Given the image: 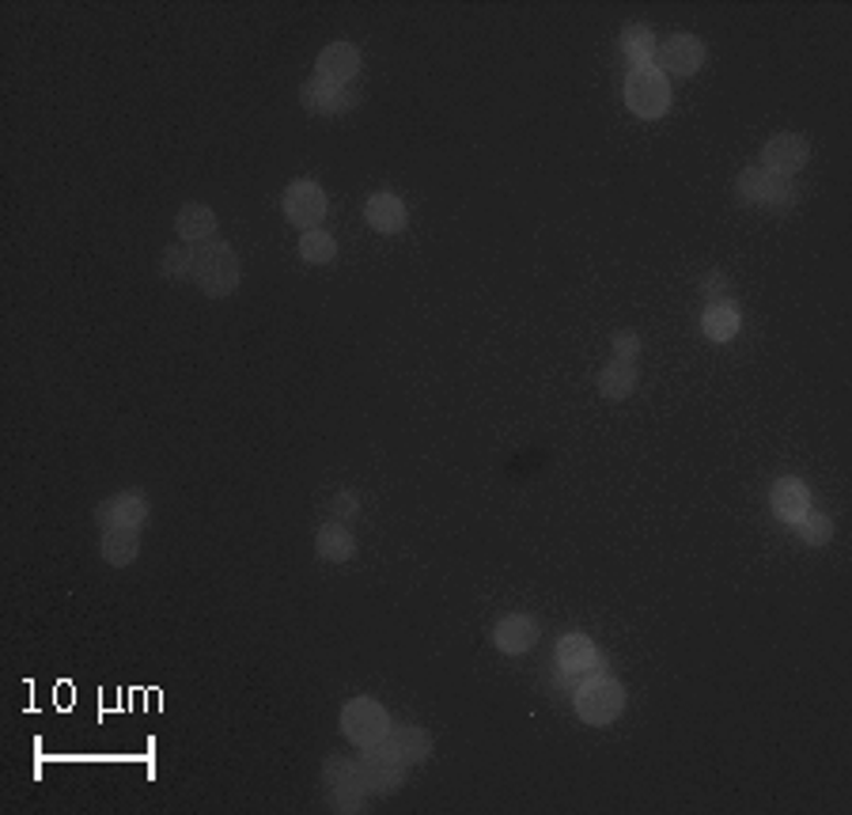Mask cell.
Listing matches in <instances>:
<instances>
[{"instance_id":"cell-1","label":"cell","mask_w":852,"mask_h":815,"mask_svg":"<svg viewBox=\"0 0 852 815\" xmlns=\"http://www.w3.org/2000/svg\"><path fill=\"white\" fill-rule=\"evenodd\" d=\"M572 706L583 724L602 729V724H614L621 710H625V690H621L614 676L595 671V676L580 679V687H576V694H572Z\"/></svg>"},{"instance_id":"cell-2","label":"cell","mask_w":852,"mask_h":815,"mask_svg":"<svg viewBox=\"0 0 852 815\" xmlns=\"http://www.w3.org/2000/svg\"><path fill=\"white\" fill-rule=\"evenodd\" d=\"M193 281L206 296H232L239 285V259L228 243L220 239H209V243L193 247Z\"/></svg>"},{"instance_id":"cell-3","label":"cell","mask_w":852,"mask_h":815,"mask_svg":"<svg viewBox=\"0 0 852 815\" xmlns=\"http://www.w3.org/2000/svg\"><path fill=\"white\" fill-rule=\"evenodd\" d=\"M625 106L637 114V118H644V122L663 118V114L671 111V76H663L655 65L629 69V76H625Z\"/></svg>"},{"instance_id":"cell-4","label":"cell","mask_w":852,"mask_h":815,"mask_svg":"<svg viewBox=\"0 0 852 815\" xmlns=\"http://www.w3.org/2000/svg\"><path fill=\"white\" fill-rule=\"evenodd\" d=\"M735 198H739L743 206H758V209H792L796 186L792 179H785V175H769L761 164H754L735 179Z\"/></svg>"},{"instance_id":"cell-5","label":"cell","mask_w":852,"mask_h":815,"mask_svg":"<svg viewBox=\"0 0 852 815\" xmlns=\"http://www.w3.org/2000/svg\"><path fill=\"white\" fill-rule=\"evenodd\" d=\"M341 732L345 740H353L357 748H376L390 732V713L376 698H353L341 710Z\"/></svg>"},{"instance_id":"cell-6","label":"cell","mask_w":852,"mask_h":815,"mask_svg":"<svg viewBox=\"0 0 852 815\" xmlns=\"http://www.w3.org/2000/svg\"><path fill=\"white\" fill-rule=\"evenodd\" d=\"M326 209H330V201H326V190L318 182H311V179H296V182L288 186V190L281 194L284 220H288L292 228H304V232H315V228L323 224Z\"/></svg>"},{"instance_id":"cell-7","label":"cell","mask_w":852,"mask_h":815,"mask_svg":"<svg viewBox=\"0 0 852 815\" xmlns=\"http://www.w3.org/2000/svg\"><path fill=\"white\" fill-rule=\"evenodd\" d=\"M323 785H326V796H330V808L334 812H360L364 808V782H360V766L357 759H341V755H330L323 763Z\"/></svg>"},{"instance_id":"cell-8","label":"cell","mask_w":852,"mask_h":815,"mask_svg":"<svg viewBox=\"0 0 852 815\" xmlns=\"http://www.w3.org/2000/svg\"><path fill=\"white\" fill-rule=\"evenodd\" d=\"M364 751V748H360ZM376 759H383V763H395V766H413V763H424V759L432 755V736L424 729H417V724H390V732L383 740L376 743V748H368Z\"/></svg>"},{"instance_id":"cell-9","label":"cell","mask_w":852,"mask_h":815,"mask_svg":"<svg viewBox=\"0 0 852 815\" xmlns=\"http://www.w3.org/2000/svg\"><path fill=\"white\" fill-rule=\"evenodd\" d=\"M708 50L705 42L694 39V34H671L660 50H655V69L663 76H694L705 65Z\"/></svg>"},{"instance_id":"cell-10","label":"cell","mask_w":852,"mask_h":815,"mask_svg":"<svg viewBox=\"0 0 852 815\" xmlns=\"http://www.w3.org/2000/svg\"><path fill=\"white\" fill-rule=\"evenodd\" d=\"M807 159H811V145H807V137H800V133H777V137H769V145L761 148V167H766L769 175H785V179L803 171Z\"/></svg>"},{"instance_id":"cell-11","label":"cell","mask_w":852,"mask_h":815,"mask_svg":"<svg viewBox=\"0 0 852 815\" xmlns=\"http://www.w3.org/2000/svg\"><path fill=\"white\" fill-rule=\"evenodd\" d=\"M148 512H152V504H148L145 490H122L95 509V520L103 527H140L148 520Z\"/></svg>"},{"instance_id":"cell-12","label":"cell","mask_w":852,"mask_h":815,"mask_svg":"<svg viewBox=\"0 0 852 815\" xmlns=\"http://www.w3.org/2000/svg\"><path fill=\"white\" fill-rule=\"evenodd\" d=\"M557 668L568 679H588L595 671H602V652L595 649V641L588 634H565L557 641Z\"/></svg>"},{"instance_id":"cell-13","label":"cell","mask_w":852,"mask_h":815,"mask_svg":"<svg viewBox=\"0 0 852 815\" xmlns=\"http://www.w3.org/2000/svg\"><path fill=\"white\" fill-rule=\"evenodd\" d=\"M769 509H774V516L780 520V524L796 527L800 524V516L807 509H811V490H807L803 478H777L774 490H769Z\"/></svg>"},{"instance_id":"cell-14","label":"cell","mask_w":852,"mask_h":815,"mask_svg":"<svg viewBox=\"0 0 852 815\" xmlns=\"http://www.w3.org/2000/svg\"><path fill=\"white\" fill-rule=\"evenodd\" d=\"M538 641V618L535 615H504L493 626V645L504 657H523Z\"/></svg>"},{"instance_id":"cell-15","label":"cell","mask_w":852,"mask_h":815,"mask_svg":"<svg viewBox=\"0 0 852 815\" xmlns=\"http://www.w3.org/2000/svg\"><path fill=\"white\" fill-rule=\"evenodd\" d=\"M299 100H304L307 111H315V114H345V111H353L357 95H353V87H345V84H330V80H323V76H311L307 84L299 87Z\"/></svg>"},{"instance_id":"cell-16","label":"cell","mask_w":852,"mask_h":815,"mask_svg":"<svg viewBox=\"0 0 852 815\" xmlns=\"http://www.w3.org/2000/svg\"><path fill=\"white\" fill-rule=\"evenodd\" d=\"M357 73H360V50L353 46V42H330L315 61V76L330 80V84L349 87V80Z\"/></svg>"},{"instance_id":"cell-17","label":"cell","mask_w":852,"mask_h":815,"mask_svg":"<svg viewBox=\"0 0 852 815\" xmlns=\"http://www.w3.org/2000/svg\"><path fill=\"white\" fill-rule=\"evenodd\" d=\"M364 220H368V224L376 228V232H383V236L406 232V206H402V198H398V194H390V190L371 194V198L364 201Z\"/></svg>"},{"instance_id":"cell-18","label":"cell","mask_w":852,"mask_h":815,"mask_svg":"<svg viewBox=\"0 0 852 815\" xmlns=\"http://www.w3.org/2000/svg\"><path fill=\"white\" fill-rule=\"evenodd\" d=\"M357 766H360L364 793H371V796H387V793H395V790H402V785H406L402 766L383 763V759H376L368 748H364V755L357 759Z\"/></svg>"},{"instance_id":"cell-19","label":"cell","mask_w":852,"mask_h":815,"mask_svg":"<svg viewBox=\"0 0 852 815\" xmlns=\"http://www.w3.org/2000/svg\"><path fill=\"white\" fill-rule=\"evenodd\" d=\"M175 228H179L182 243L201 247V243H209V239L217 236V212H212L209 206H201V201H190V206L179 209V217H175Z\"/></svg>"},{"instance_id":"cell-20","label":"cell","mask_w":852,"mask_h":815,"mask_svg":"<svg viewBox=\"0 0 852 815\" xmlns=\"http://www.w3.org/2000/svg\"><path fill=\"white\" fill-rule=\"evenodd\" d=\"M743 331V315L735 307V300H720V304H708L705 315H701V334L708 342H732L735 334Z\"/></svg>"},{"instance_id":"cell-21","label":"cell","mask_w":852,"mask_h":815,"mask_svg":"<svg viewBox=\"0 0 852 815\" xmlns=\"http://www.w3.org/2000/svg\"><path fill=\"white\" fill-rule=\"evenodd\" d=\"M99 551H103V562H106V565H114V570H126V565L137 562V554H140V535H137V527H106Z\"/></svg>"},{"instance_id":"cell-22","label":"cell","mask_w":852,"mask_h":815,"mask_svg":"<svg viewBox=\"0 0 852 815\" xmlns=\"http://www.w3.org/2000/svg\"><path fill=\"white\" fill-rule=\"evenodd\" d=\"M315 554L323 557V562L341 565V562H349V557L357 554V539H353V531H345V524H337V520H334V524L318 527Z\"/></svg>"},{"instance_id":"cell-23","label":"cell","mask_w":852,"mask_h":815,"mask_svg":"<svg viewBox=\"0 0 852 815\" xmlns=\"http://www.w3.org/2000/svg\"><path fill=\"white\" fill-rule=\"evenodd\" d=\"M655 34H652V27H644V23H629L625 31H621V53H625V61L633 69H641V65H655Z\"/></svg>"},{"instance_id":"cell-24","label":"cell","mask_w":852,"mask_h":815,"mask_svg":"<svg viewBox=\"0 0 852 815\" xmlns=\"http://www.w3.org/2000/svg\"><path fill=\"white\" fill-rule=\"evenodd\" d=\"M637 384H641V376H637V365H629V361H610V365L599 372V395L614 398V403L633 395Z\"/></svg>"},{"instance_id":"cell-25","label":"cell","mask_w":852,"mask_h":815,"mask_svg":"<svg viewBox=\"0 0 852 815\" xmlns=\"http://www.w3.org/2000/svg\"><path fill=\"white\" fill-rule=\"evenodd\" d=\"M299 254H304V262H311V265H323V262H334V259H337V243H334L330 232L315 228V232H304V236H299Z\"/></svg>"},{"instance_id":"cell-26","label":"cell","mask_w":852,"mask_h":815,"mask_svg":"<svg viewBox=\"0 0 852 815\" xmlns=\"http://www.w3.org/2000/svg\"><path fill=\"white\" fill-rule=\"evenodd\" d=\"M796 531H800V539L807 546H827L833 539V520L827 516V512L807 509L800 516V524H796Z\"/></svg>"},{"instance_id":"cell-27","label":"cell","mask_w":852,"mask_h":815,"mask_svg":"<svg viewBox=\"0 0 852 815\" xmlns=\"http://www.w3.org/2000/svg\"><path fill=\"white\" fill-rule=\"evenodd\" d=\"M159 270H164V278H171V281H186L193 273V247L190 243L167 247L164 259H159Z\"/></svg>"},{"instance_id":"cell-28","label":"cell","mask_w":852,"mask_h":815,"mask_svg":"<svg viewBox=\"0 0 852 815\" xmlns=\"http://www.w3.org/2000/svg\"><path fill=\"white\" fill-rule=\"evenodd\" d=\"M610 349H614V361H629V365H637V357H641V334L618 331L614 338H610Z\"/></svg>"},{"instance_id":"cell-29","label":"cell","mask_w":852,"mask_h":815,"mask_svg":"<svg viewBox=\"0 0 852 815\" xmlns=\"http://www.w3.org/2000/svg\"><path fill=\"white\" fill-rule=\"evenodd\" d=\"M727 289H732V281H727L720 270H713V273H705V278H701V296H705L708 304L732 300V292H727Z\"/></svg>"},{"instance_id":"cell-30","label":"cell","mask_w":852,"mask_h":815,"mask_svg":"<svg viewBox=\"0 0 852 815\" xmlns=\"http://www.w3.org/2000/svg\"><path fill=\"white\" fill-rule=\"evenodd\" d=\"M330 512H334L337 524H345V520H353L360 512V501L353 498V493H337V498L330 501Z\"/></svg>"},{"instance_id":"cell-31","label":"cell","mask_w":852,"mask_h":815,"mask_svg":"<svg viewBox=\"0 0 852 815\" xmlns=\"http://www.w3.org/2000/svg\"><path fill=\"white\" fill-rule=\"evenodd\" d=\"M57 702H61V706H69V702H73V690H69V687H61V690H57Z\"/></svg>"}]
</instances>
